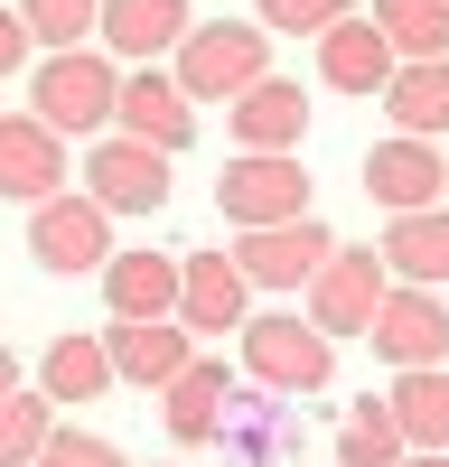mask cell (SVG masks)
<instances>
[{
	"label": "cell",
	"mask_w": 449,
	"mask_h": 467,
	"mask_svg": "<svg viewBox=\"0 0 449 467\" xmlns=\"http://www.w3.org/2000/svg\"><path fill=\"white\" fill-rule=\"evenodd\" d=\"M112 94H122V66L103 47H66L28 66V122H47L57 140H103L112 131Z\"/></svg>",
	"instance_id": "6da1fadb"
},
{
	"label": "cell",
	"mask_w": 449,
	"mask_h": 467,
	"mask_svg": "<svg viewBox=\"0 0 449 467\" xmlns=\"http://www.w3.org/2000/svg\"><path fill=\"white\" fill-rule=\"evenodd\" d=\"M262 75H272V37L253 19H197L178 37V57H169V85L187 103H235V94L262 85Z\"/></svg>",
	"instance_id": "7a4b0ae2"
},
{
	"label": "cell",
	"mask_w": 449,
	"mask_h": 467,
	"mask_svg": "<svg viewBox=\"0 0 449 467\" xmlns=\"http://www.w3.org/2000/svg\"><path fill=\"white\" fill-rule=\"evenodd\" d=\"M235 356H244V383L253 393H281V402H309L337 383V346L309 327V318H253L235 327Z\"/></svg>",
	"instance_id": "3957f363"
},
{
	"label": "cell",
	"mask_w": 449,
	"mask_h": 467,
	"mask_svg": "<svg viewBox=\"0 0 449 467\" xmlns=\"http://www.w3.org/2000/svg\"><path fill=\"white\" fill-rule=\"evenodd\" d=\"M384 262H374V244H337L318 271H309V290H299V318H309L328 346L337 337H365L374 327V308H384Z\"/></svg>",
	"instance_id": "277c9868"
},
{
	"label": "cell",
	"mask_w": 449,
	"mask_h": 467,
	"mask_svg": "<svg viewBox=\"0 0 449 467\" xmlns=\"http://www.w3.org/2000/svg\"><path fill=\"white\" fill-rule=\"evenodd\" d=\"M215 206H224L235 234L309 215V169H299V150H244L235 169H215Z\"/></svg>",
	"instance_id": "5b68a950"
},
{
	"label": "cell",
	"mask_w": 449,
	"mask_h": 467,
	"mask_svg": "<svg viewBox=\"0 0 449 467\" xmlns=\"http://www.w3.org/2000/svg\"><path fill=\"white\" fill-rule=\"evenodd\" d=\"M28 262L47 271V281H85V271L112 262V215L94 197H47V206H28Z\"/></svg>",
	"instance_id": "8992f818"
},
{
	"label": "cell",
	"mask_w": 449,
	"mask_h": 467,
	"mask_svg": "<svg viewBox=\"0 0 449 467\" xmlns=\"http://www.w3.org/2000/svg\"><path fill=\"white\" fill-rule=\"evenodd\" d=\"M169 160L150 140H122V131H103L94 150H85V197L103 206V215H160L169 206Z\"/></svg>",
	"instance_id": "52a82bcc"
},
{
	"label": "cell",
	"mask_w": 449,
	"mask_h": 467,
	"mask_svg": "<svg viewBox=\"0 0 449 467\" xmlns=\"http://www.w3.org/2000/svg\"><path fill=\"white\" fill-rule=\"evenodd\" d=\"M328 253H337V234L318 215H290V224H253L235 244V271H244V290H309V271Z\"/></svg>",
	"instance_id": "ba28073f"
},
{
	"label": "cell",
	"mask_w": 449,
	"mask_h": 467,
	"mask_svg": "<svg viewBox=\"0 0 449 467\" xmlns=\"http://www.w3.org/2000/svg\"><path fill=\"white\" fill-rule=\"evenodd\" d=\"M365 346H374L393 374H412V365H449V299L393 281L384 308H374V327H365Z\"/></svg>",
	"instance_id": "9c48e42d"
},
{
	"label": "cell",
	"mask_w": 449,
	"mask_h": 467,
	"mask_svg": "<svg viewBox=\"0 0 449 467\" xmlns=\"http://www.w3.org/2000/svg\"><path fill=\"white\" fill-rule=\"evenodd\" d=\"M112 131H122V140H150L160 160H178V150L197 140V103L169 85V66H131L122 94H112Z\"/></svg>",
	"instance_id": "30bf717a"
},
{
	"label": "cell",
	"mask_w": 449,
	"mask_h": 467,
	"mask_svg": "<svg viewBox=\"0 0 449 467\" xmlns=\"http://www.w3.org/2000/svg\"><path fill=\"white\" fill-rule=\"evenodd\" d=\"M365 197L384 215H412V206H449V150L440 140H374L365 150Z\"/></svg>",
	"instance_id": "8fae6325"
},
{
	"label": "cell",
	"mask_w": 449,
	"mask_h": 467,
	"mask_svg": "<svg viewBox=\"0 0 449 467\" xmlns=\"http://www.w3.org/2000/svg\"><path fill=\"white\" fill-rule=\"evenodd\" d=\"M299 411H309V402L244 393V383H235V402H224L215 440H224V458H235V467H299Z\"/></svg>",
	"instance_id": "7c38bea8"
},
{
	"label": "cell",
	"mask_w": 449,
	"mask_h": 467,
	"mask_svg": "<svg viewBox=\"0 0 449 467\" xmlns=\"http://www.w3.org/2000/svg\"><path fill=\"white\" fill-rule=\"evenodd\" d=\"M66 140L47 122H28V112H0V206H47L66 197Z\"/></svg>",
	"instance_id": "4fadbf2b"
},
{
	"label": "cell",
	"mask_w": 449,
	"mask_h": 467,
	"mask_svg": "<svg viewBox=\"0 0 449 467\" xmlns=\"http://www.w3.org/2000/svg\"><path fill=\"white\" fill-rule=\"evenodd\" d=\"M187 28H197L187 0H103V19H94V37H103L112 66H169Z\"/></svg>",
	"instance_id": "5bb4252c"
},
{
	"label": "cell",
	"mask_w": 449,
	"mask_h": 467,
	"mask_svg": "<svg viewBox=\"0 0 449 467\" xmlns=\"http://www.w3.org/2000/svg\"><path fill=\"white\" fill-rule=\"evenodd\" d=\"M253 318V290H244V271H235V253H187L178 262V327L187 337H224V327H244Z\"/></svg>",
	"instance_id": "9a60e30c"
},
{
	"label": "cell",
	"mask_w": 449,
	"mask_h": 467,
	"mask_svg": "<svg viewBox=\"0 0 449 467\" xmlns=\"http://www.w3.org/2000/svg\"><path fill=\"white\" fill-rule=\"evenodd\" d=\"M94 281H103L112 318H178V253H160V244H112Z\"/></svg>",
	"instance_id": "2e32d148"
},
{
	"label": "cell",
	"mask_w": 449,
	"mask_h": 467,
	"mask_svg": "<svg viewBox=\"0 0 449 467\" xmlns=\"http://www.w3.org/2000/svg\"><path fill=\"white\" fill-rule=\"evenodd\" d=\"M103 356H112V383L160 393V383H178V365L197 356V346H187L178 318H112V327H103Z\"/></svg>",
	"instance_id": "e0dca14e"
},
{
	"label": "cell",
	"mask_w": 449,
	"mask_h": 467,
	"mask_svg": "<svg viewBox=\"0 0 449 467\" xmlns=\"http://www.w3.org/2000/svg\"><path fill=\"white\" fill-rule=\"evenodd\" d=\"M374 262H384V281H402V290H440V281H449V206L384 215V244H374Z\"/></svg>",
	"instance_id": "ac0fdd59"
},
{
	"label": "cell",
	"mask_w": 449,
	"mask_h": 467,
	"mask_svg": "<svg viewBox=\"0 0 449 467\" xmlns=\"http://www.w3.org/2000/svg\"><path fill=\"white\" fill-rule=\"evenodd\" d=\"M224 131H235V150H299L309 140V94L290 75H262L253 94L224 103Z\"/></svg>",
	"instance_id": "d6986e66"
},
{
	"label": "cell",
	"mask_w": 449,
	"mask_h": 467,
	"mask_svg": "<svg viewBox=\"0 0 449 467\" xmlns=\"http://www.w3.org/2000/svg\"><path fill=\"white\" fill-rule=\"evenodd\" d=\"M224 402H235V374H224V356H187L178 383H160V420H169L178 449H206L215 420H224Z\"/></svg>",
	"instance_id": "ffe728a7"
},
{
	"label": "cell",
	"mask_w": 449,
	"mask_h": 467,
	"mask_svg": "<svg viewBox=\"0 0 449 467\" xmlns=\"http://www.w3.org/2000/svg\"><path fill=\"white\" fill-rule=\"evenodd\" d=\"M318 85L328 94H384L393 85V47H384V28H374L365 10L318 28Z\"/></svg>",
	"instance_id": "44dd1931"
},
{
	"label": "cell",
	"mask_w": 449,
	"mask_h": 467,
	"mask_svg": "<svg viewBox=\"0 0 449 467\" xmlns=\"http://www.w3.org/2000/svg\"><path fill=\"white\" fill-rule=\"evenodd\" d=\"M374 103H384V122H393L402 140H449V57L393 66V85L374 94Z\"/></svg>",
	"instance_id": "7402d4cb"
},
{
	"label": "cell",
	"mask_w": 449,
	"mask_h": 467,
	"mask_svg": "<svg viewBox=\"0 0 449 467\" xmlns=\"http://www.w3.org/2000/svg\"><path fill=\"white\" fill-rule=\"evenodd\" d=\"M384 411H393L402 449H431V458H449V365H412V374H393Z\"/></svg>",
	"instance_id": "603a6c76"
},
{
	"label": "cell",
	"mask_w": 449,
	"mask_h": 467,
	"mask_svg": "<svg viewBox=\"0 0 449 467\" xmlns=\"http://www.w3.org/2000/svg\"><path fill=\"white\" fill-rule=\"evenodd\" d=\"M37 393H47V402H103V393H112L103 337H57L47 356H37Z\"/></svg>",
	"instance_id": "cb8c5ba5"
},
{
	"label": "cell",
	"mask_w": 449,
	"mask_h": 467,
	"mask_svg": "<svg viewBox=\"0 0 449 467\" xmlns=\"http://www.w3.org/2000/svg\"><path fill=\"white\" fill-rule=\"evenodd\" d=\"M365 19L384 28L393 66H412V57H449V0H374Z\"/></svg>",
	"instance_id": "d4e9b609"
},
{
	"label": "cell",
	"mask_w": 449,
	"mask_h": 467,
	"mask_svg": "<svg viewBox=\"0 0 449 467\" xmlns=\"http://www.w3.org/2000/svg\"><path fill=\"white\" fill-rule=\"evenodd\" d=\"M402 458H412V449H402L393 411L374 402V393H365V402H356L347 420H337V467H402Z\"/></svg>",
	"instance_id": "484cf974"
},
{
	"label": "cell",
	"mask_w": 449,
	"mask_h": 467,
	"mask_svg": "<svg viewBox=\"0 0 449 467\" xmlns=\"http://www.w3.org/2000/svg\"><path fill=\"white\" fill-rule=\"evenodd\" d=\"M47 431H57V402L47 393H0V467H37V449H47Z\"/></svg>",
	"instance_id": "4316f807"
},
{
	"label": "cell",
	"mask_w": 449,
	"mask_h": 467,
	"mask_svg": "<svg viewBox=\"0 0 449 467\" xmlns=\"http://www.w3.org/2000/svg\"><path fill=\"white\" fill-rule=\"evenodd\" d=\"M19 19H28V37H37V57H66V47H94L103 0H19Z\"/></svg>",
	"instance_id": "83f0119b"
},
{
	"label": "cell",
	"mask_w": 449,
	"mask_h": 467,
	"mask_svg": "<svg viewBox=\"0 0 449 467\" xmlns=\"http://www.w3.org/2000/svg\"><path fill=\"white\" fill-rule=\"evenodd\" d=\"M337 19H356V0H262V37H318V28H337Z\"/></svg>",
	"instance_id": "f1b7e54d"
},
{
	"label": "cell",
	"mask_w": 449,
	"mask_h": 467,
	"mask_svg": "<svg viewBox=\"0 0 449 467\" xmlns=\"http://www.w3.org/2000/svg\"><path fill=\"white\" fill-rule=\"evenodd\" d=\"M37 467H131V458L112 449L103 431H47V449H37Z\"/></svg>",
	"instance_id": "f546056e"
},
{
	"label": "cell",
	"mask_w": 449,
	"mask_h": 467,
	"mask_svg": "<svg viewBox=\"0 0 449 467\" xmlns=\"http://www.w3.org/2000/svg\"><path fill=\"white\" fill-rule=\"evenodd\" d=\"M19 66H37V37H28V19H19V0H0V85H10Z\"/></svg>",
	"instance_id": "4dcf8cb0"
},
{
	"label": "cell",
	"mask_w": 449,
	"mask_h": 467,
	"mask_svg": "<svg viewBox=\"0 0 449 467\" xmlns=\"http://www.w3.org/2000/svg\"><path fill=\"white\" fill-rule=\"evenodd\" d=\"M0 393H19V356H10V346H0Z\"/></svg>",
	"instance_id": "1f68e13d"
},
{
	"label": "cell",
	"mask_w": 449,
	"mask_h": 467,
	"mask_svg": "<svg viewBox=\"0 0 449 467\" xmlns=\"http://www.w3.org/2000/svg\"><path fill=\"white\" fill-rule=\"evenodd\" d=\"M402 467H449V458H431V449H412V458H402Z\"/></svg>",
	"instance_id": "d6a6232c"
}]
</instances>
